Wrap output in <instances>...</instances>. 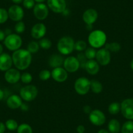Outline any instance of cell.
I'll use <instances>...</instances> for the list:
<instances>
[{
	"instance_id": "cell-39",
	"label": "cell",
	"mask_w": 133,
	"mask_h": 133,
	"mask_svg": "<svg viewBox=\"0 0 133 133\" xmlns=\"http://www.w3.org/2000/svg\"><path fill=\"white\" fill-rule=\"evenodd\" d=\"M92 110H93L91 109V107L89 105L84 106V108H83V111H84V113L86 114H89L91 112Z\"/></svg>"
},
{
	"instance_id": "cell-5",
	"label": "cell",
	"mask_w": 133,
	"mask_h": 133,
	"mask_svg": "<svg viewBox=\"0 0 133 133\" xmlns=\"http://www.w3.org/2000/svg\"><path fill=\"white\" fill-rule=\"evenodd\" d=\"M4 44L7 49L15 52L20 49L22 46V39L18 34L11 33L5 37L4 40Z\"/></svg>"
},
{
	"instance_id": "cell-11",
	"label": "cell",
	"mask_w": 133,
	"mask_h": 133,
	"mask_svg": "<svg viewBox=\"0 0 133 133\" xmlns=\"http://www.w3.org/2000/svg\"><path fill=\"white\" fill-rule=\"evenodd\" d=\"M48 7L55 13H63L66 10L65 0H47Z\"/></svg>"
},
{
	"instance_id": "cell-27",
	"label": "cell",
	"mask_w": 133,
	"mask_h": 133,
	"mask_svg": "<svg viewBox=\"0 0 133 133\" xmlns=\"http://www.w3.org/2000/svg\"><path fill=\"white\" fill-rule=\"evenodd\" d=\"M17 133H33V129L28 124L22 123L21 125H18Z\"/></svg>"
},
{
	"instance_id": "cell-45",
	"label": "cell",
	"mask_w": 133,
	"mask_h": 133,
	"mask_svg": "<svg viewBox=\"0 0 133 133\" xmlns=\"http://www.w3.org/2000/svg\"><path fill=\"white\" fill-rule=\"evenodd\" d=\"M97 133H110L109 131H108V130H107V129H100L98 131V132Z\"/></svg>"
},
{
	"instance_id": "cell-40",
	"label": "cell",
	"mask_w": 133,
	"mask_h": 133,
	"mask_svg": "<svg viewBox=\"0 0 133 133\" xmlns=\"http://www.w3.org/2000/svg\"><path fill=\"white\" fill-rule=\"evenodd\" d=\"M85 127H84V125H80L77 127L76 128V131L78 132V133H84L85 132Z\"/></svg>"
},
{
	"instance_id": "cell-14",
	"label": "cell",
	"mask_w": 133,
	"mask_h": 133,
	"mask_svg": "<svg viewBox=\"0 0 133 133\" xmlns=\"http://www.w3.org/2000/svg\"><path fill=\"white\" fill-rule=\"evenodd\" d=\"M46 33V27L43 23H37L33 25L31 31V37L35 39L43 38Z\"/></svg>"
},
{
	"instance_id": "cell-12",
	"label": "cell",
	"mask_w": 133,
	"mask_h": 133,
	"mask_svg": "<svg viewBox=\"0 0 133 133\" xmlns=\"http://www.w3.org/2000/svg\"><path fill=\"white\" fill-rule=\"evenodd\" d=\"M48 7L44 3H37L33 7V15L37 20H45L48 17Z\"/></svg>"
},
{
	"instance_id": "cell-7",
	"label": "cell",
	"mask_w": 133,
	"mask_h": 133,
	"mask_svg": "<svg viewBox=\"0 0 133 133\" xmlns=\"http://www.w3.org/2000/svg\"><path fill=\"white\" fill-rule=\"evenodd\" d=\"M121 112L128 120H133V98H126L121 103Z\"/></svg>"
},
{
	"instance_id": "cell-38",
	"label": "cell",
	"mask_w": 133,
	"mask_h": 133,
	"mask_svg": "<svg viewBox=\"0 0 133 133\" xmlns=\"http://www.w3.org/2000/svg\"><path fill=\"white\" fill-rule=\"evenodd\" d=\"M23 5L27 9H31L35 5V0H24L23 1Z\"/></svg>"
},
{
	"instance_id": "cell-6",
	"label": "cell",
	"mask_w": 133,
	"mask_h": 133,
	"mask_svg": "<svg viewBox=\"0 0 133 133\" xmlns=\"http://www.w3.org/2000/svg\"><path fill=\"white\" fill-rule=\"evenodd\" d=\"M91 86V80L88 78L80 77L76 79L75 83V89L80 95H85L89 92Z\"/></svg>"
},
{
	"instance_id": "cell-19",
	"label": "cell",
	"mask_w": 133,
	"mask_h": 133,
	"mask_svg": "<svg viewBox=\"0 0 133 133\" xmlns=\"http://www.w3.org/2000/svg\"><path fill=\"white\" fill-rule=\"evenodd\" d=\"M22 99L18 95H12L7 100V105L12 110H16L20 108L22 104Z\"/></svg>"
},
{
	"instance_id": "cell-13",
	"label": "cell",
	"mask_w": 133,
	"mask_h": 133,
	"mask_svg": "<svg viewBox=\"0 0 133 133\" xmlns=\"http://www.w3.org/2000/svg\"><path fill=\"white\" fill-rule=\"evenodd\" d=\"M9 18L12 21H22L24 16V12L23 9L17 5H12L8 10Z\"/></svg>"
},
{
	"instance_id": "cell-15",
	"label": "cell",
	"mask_w": 133,
	"mask_h": 133,
	"mask_svg": "<svg viewBox=\"0 0 133 133\" xmlns=\"http://www.w3.org/2000/svg\"><path fill=\"white\" fill-rule=\"evenodd\" d=\"M51 76L57 82H64L68 78V72L61 66L57 67L51 71Z\"/></svg>"
},
{
	"instance_id": "cell-23",
	"label": "cell",
	"mask_w": 133,
	"mask_h": 133,
	"mask_svg": "<svg viewBox=\"0 0 133 133\" xmlns=\"http://www.w3.org/2000/svg\"><path fill=\"white\" fill-rule=\"evenodd\" d=\"M90 89L93 93H95V94H99L101 93L103 89V84L98 80H91Z\"/></svg>"
},
{
	"instance_id": "cell-26",
	"label": "cell",
	"mask_w": 133,
	"mask_h": 133,
	"mask_svg": "<svg viewBox=\"0 0 133 133\" xmlns=\"http://www.w3.org/2000/svg\"><path fill=\"white\" fill-rule=\"evenodd\" d=\"M121 133H133V121L129 120L124 123L121 128Z\"/></svg>"
},
{
	"instance_id": "cell-42",
	"label": "cell",
	"mask_w": 133,
	"mask_h": 133,
	"mask_svg": "<svg viewBox=\"0 0 133 133\" xmlns=\"http://www.w3.org/2000/svg\"><path fill=\"white\" fill-rule=\"evenodd\" d=\"M21 109L24 111H28L29 110V106H28V104L26 103H22L20 107Z\"/></svg>"
},
{
	"instance_id": "cell-36",
	"label": "cell",
	"mask_w": 133,
	"mask_h": 133,
	"mask_svg": "<svg viewBox=\"0 0 133 133\" xmlns=\"http://www.w3.org/2000/svg\"><path fill=\"white\" fill-rule=\"evenodd\" d=\"M25 29V25L24 22L20 21L17 22L15 26V30L17 33H24Z\"/></svg>"
},
{
	"instance_id": "cell-46",
	"label": "cell",
	"mask_w": 133,
	"mask_h": 133,
	"mask_svg": "<svg viewBox=\"0 0 133 133\" xmlns=\"http://www.w3.org/2000/svg\"><path fill=\"white\" fill-rule=\"evenodd\" d=\"M12 1L13 3H16V4H19V3L23 2V1H24V0H12Z\"/></svg>"
},
{
	"instance_id": "cell-2",
	"label": "cell",
	"mask_w": 133,
	"mask_h": 133,
	"mask_svg": "<svg viewBox=\"0 0 133 133\" xmlns=\"http://www.w3.org/2000/svg\"><path fill=\"white\" fill-rule=\"evenodd\" d=\"M107 37L106 33L101 29L92 31L88 36V43L94 48H101L105 45Z\"/></svg>"
},
{
	"instance_id": "cell-10",
	"label": "cell",
	"mask_w": 133,
	"mask_h": 133,
	"mask_svg": "<svg viewBox=\"0 0 133 133\" xmlns=\"http://www.w3.org/2000/svg\"><path fill=\"white\" fill-rule=\"evenodd\" d=\"M95 58L99 65L107 66L110 63L111 53L105 48H101L97 51Z\"/></svg>"
},
{
	"instance_id": "cell-34",
	"label": "cell",
	"mask_w": 133,
	"mask_h": 133,
	"mask_svg": "<svg viewBox=\"0 0 133 133\" xmlns=\"http://www.w3.org/2000/svg\"><path fill=\"white\" fill-rule=\"evenodd\" d=\"M39 77L40 80H43V81H46L48 80V79L50 78L51 77V72L49 70L44 69L42 70L39 74Z\"/></svg>"
},
{
	"instance_id": "cell-43",
	"label": "cell",
	"mask_w": 133,
	"mask_h": 133,
	"mask_svg": "<svg viewBox=\"0 0 133 133\" xmlns=\"http://www.w3.org/2000/svg\"><path fill=\"white\" fill-rule=\"evenodd\" d=\"M5 33L3 31L0 30V41L5 40Z\"/></svg>"
},
{
	"instance_id": "cell-47",
	"label": "cell",
	"mask_w": 133,
	"mask_h": 133,
	"mask_svg": "<svg viewBox=\"0 0 133 133\" xmlns=\"http://www.w3.org/2000/svg\"><path fill=\"white\" fill-rule=\"evenodd\" d=\"M3 46L2 44H0V55H2L3 54Z\"/></svg>"
},
{
	"instance_id": "cell-48",
	"label": "cell",
	"mask_w": 133,
	"mask_h": 133,
	"mask_svg": "<svg viewBox=\"0 0 133 133\" xmlns=\"http://www.w3.org/2000/svg\"><path fill=\"white\" fill-rule=\"evenodd\" d=\"M45 1L46 0H35V2H36L37 3H42L45 2Z\"/></svg>"
},
{
	"instance_id": "cell-8",
	"label": "cell",
	"mask_w": 133,
	"mask_h": 133,
	"mask_svg": "<svg viewBox=\"0 0 133 133\" xmlns=\"http://www.w3.org/2000/svg\"><path fill=\"white\" fill-rule=\"evenodd\" d=\"M90 122L95 126H102L106 122L105 114L100 110H93L89 114Z\"/></svg>"
},
{
	"instance_id": "cell-22",
	"label": "cell",
	"mask_w": 133,
	"mask_h": 133,
	"mask_svg": "<svg viewBox=\"0 0 133 133\" xmlns=\"http://www.w3.org/2000/svg\"><path fill=\"white\" fill-rule=\"evenodd\" d=\"M108 129L110 133H119L121 130V125L119 121L116 119H112L108 122Z\"/></svg>"
},
{
	"instance_id": "cell-28",
	"label": "cell",
	"mask_w": 133,
	"mask_h": 133,
	"mask_svg": "<svg viewBox=\"0 0 133 133\" xmlns=\"http://www.w3.org/2000/svg\"><path fill=\"white\" fill-rule=\"evenodd\" d=\"M40 48L39 43L36 41H31L28 44L27 50L30 52L31 54H35L38 52Z\"/></svg>"
},
{
	"instance_id": "cell-3",
	"label": "cell",
	"mask_w": 133,
	"mask_h": 133,
	"mask_svg": "<svg viewBox=\"0 0 133 133\" xmlns=\"http://www.w3.org/2000/svg\"><path fill=\"white\" fill-rule=\"evenodd\" d=\"M75 41L71 37L64 36L58 41L57 50L62 55H69L75 50Z\"/></svg>"
},
{
	"instance_id": "cell-1",
	"label": "cell",
	"mask_w": 133,
	"mask_h": 133,
	"mask_svg": "<svg viewBox=\"0 0 133 133\" xmlns=\"http://www.w3.org/2000/svg\"><path fill=\"white\" fill-rule=\"evenodd\" d=\"M14 65L19 71H24L30 66L32 61L31 54L25 49H18L12 55Z\"/></svg>"
},
{
	"instance_id": "cell-18",
	"label": "cell",
	"mask_w": 133,
	"mask_h": 133,
	"mask_svg": "<svg viewBox=\"0 0 133 133\" xmlns=\"http://www.w3.org/2000/svg\"><path fill=\"white\" fill-rule=\"evenodd\" d=\"M12 62V56L9 54L3 53L0 55V71H7L11 68Z\"/></svg>"
},
{
	"instance_id": "cell-49",
	"label": "cell",
	"mask_w": 133,
	"mask_h": 133,
	"mask_svg": "<svg viewBox=\"0 0 133 133\" xmlns=\"http://www.w3.org/2000/svg\"><path fill=\"white\" fill-rule=\"evenodd\" d=\"M130 68H131L132 70V71H133V59H132V61H130Z\"/></svg>"
},
{
	"instance_id": "cell-9",
	"label": "cell",
	"mask_w": 133,
	"mask_h": 133,
	"mask_svg": "<svg viewBox=\"0 0 133 133\" xmlns=\"http://www.w3.org/2000/svg\"><path fill=\"white\" fill-rule=\"evenodd\" d=\"M64 69L68 72H75L80 67V63L77 57L75 56H69L64 59L63 62Z\"/></svg>"
},
{
	"instance_id": "cell-37",
	"label": "cell",
	"mask_w": 133,
	"mask_h": 133,
	"mask_svg": "<svg viewBox=\"0 0 133 133\" xmlns=\"http://www.w3.org/2000/svg\"><path fill=\"white\" fill-rule=\"evenodd\" d=\"M77 59H78L79 63H80V67H82V68H85V64H86L87 61H88V59L85 57L84 53L82 52H80V53L78 54Z\"/></svg>"
},
{
	"instance_id": "cell-16",
	"label": "cell",
	"mask_w": 133,
	"mask_h": 133,
	"mask_svg": "<svg viewBox=\"0 0 133 133\" xmlns=\"http://www.w3.org/2000/svg\"><path fill=\"white\" fill-rule=\"evenodd\" d=\"M21 78V74L17 69L11 68L5 73V79L8 83L14 84L17 83Z\"/></svg>"
},
{
	"instance_id": "cell-17",
	"label": "cell",
	"mask_w": 133,
	"mask_h": 133,
	"mask_svg": "<svg viewBox=\"0 0 133 133\" xmlns=\"http://www.w3.org/2000/svg\"><path fill=\"white\" fill-rule=\"evenodd\" d=\"M98 18V12L95 9H89L84 12L82 19L86 25H92Z\"/></svg>"
},
{
	"instance_id": "cell-33",
	"label": "cell",
	"mask_w": 133,
	"mask_h": 133,
	"mask_svg": "<svg viewBox=\"0 0 133 133\" xmlns=\"http://www.w3.org/2000/svg\"><path fill=\"white\" fill-rule=\"evenodd\" d=\"M20 80L22 82V83L28 85V84H30L32 82V80H33V76H32V75H31L30 73L25 72H24L22 75H21Z\"/></svg>"
},
{
	"instance_id": "cell-44",
	"label": "cell",
	"mask_w": 133,
	"mask_h": 133,
	"mask_svg": "<svg viewBox=\"0 0 133 133\" xmlns=\"http://www.w3.org/2000/svg\"><path fill=\"white\" fill-rule=\"evenodd\" d=\"M3 98H4V92L2 89H0V101L3 100Z\"/></svg>"
},
{
	"instance_id": "cell-35",
	"label": "cell",
	"mask_w": 133,
	"mask_h": 133,
	"mask_svg": "<svg viewBox=\"0 0 133 133\" xmlns=\"http://www.w3.org/2000/svg\"><path fill=\"white\" fill-rule=\"evenodd\" d=\"M9 18L8 11L5 9L0 8V24H3L6 22Z\"/></svg>"
},
{
	"instance_id": "cell-31",
	"label": "cell",
	"mask_w": 133,
	"mask_h": 133,
	"mask_svg": "<svg viewBox=\"0 0 133 133\" xmlns=\"http://www.w3.org/2000/svg\"><path fill=\"white\" fill-rule=\"evenodd\" d=\"M87 48L86 42L83 40H79L75 44V50L79 52H82L85 51Z\"/></svg>"
},
{
	"instance_id": "cell-21",
	"label": "cell",
	"mask_w": 133,
	"mask_h": 133,
	"mask_svg": "<svg viewBox=\"0 0 133 133\" xmlns=\"http://www.w3.org/2000/svg\"><path fill=\"white\" fill-rule=\"evenodd\" d=\"M63 57L59 54L52 55L50 56V57L49 60H48L49 65L53 69L61 66V65H63Z\"/></svg>"
},
{
	"instance_id": "cell-41",
	"label": "cell",
	"mask_w": 133,
	"mask_h": 133,
	"mask_svg": "<svg viewBox=\"0 0 133 133\" xmlns=\"http://www.w3.org/2000/svg\"><path fill=\"white\" fill-rule=\"evenodd\" d=\"M5 124L2 122H0V133H4L5 131Z\"/></svg>"
},
{
	"instance_id": "cell-20",
	"label": "cell",
	"mask_w": 133,
	"mask_h": 133,
	"mask_svg": "<svg viewBox=\"0 0 133 133\" xmlns=\"http://www.w3.org/2000/svg\"><path fill=\"white\" fill-rule=\"evenodd\" d=\"M84 69L89 75H95L98 73L100 70L99 64L95 59L88 60Z\"/></svg>"
},
{
	"instance_id": "cell-30",
	"label": "cell",
	"mask_w": 133,
	"mask_h": 133,
	"mask_svg": "<svg viewBox=\"0 0 133 133\" xmlns=\"http://www.w3.org/2000/svg\"><path fill=\"white\" fill-rule=\"evenodd\" d=\"M41 48L44 50H48L52 47V42L48 38H42L39 42Z\"/></svg>"
},
{
	"instance_id": "cell-4",
	"label": "cell",
	"mask_w": 133,
	"mask_h": 133,
	"mask_svg": "<svg viewBox=\"0 0 133 133\" xmlns=\"http://www.w3.org/2000/svg\"><path fill=\"white\" fill-rule=\"evenodd\" d=\"M38 95V89L35 85H28L22 87L20 91V96L22 99L26 102H31L35 100Z\"/></svg>"
},
{
	"instance_id": "cell-24",
	"label": "cell",
	"mask_w": 133,
	"mask_h": 133,
	"mask_svg": "<svg viewBox=\"0 0 133 133\" xmlns=\"http://www.w3.org/2000/svg\"><path fill=\"white\" fill-rule=\"evenodd\" d=\"M108 110L111 115H117L121 111V104L117 102H113L109 105Z\"/></svg>"
},
{
	"instance_id": "cell-25",
	"label": "cell",
	"mask_w": 133,
	"mask_h": 133,
	"mask_svg": "<svg viewBox=\"0 0 133 133\" xmlns=\"http://www.w3.org/2000/svg\"><path fill=\"white\" fill-rule=\"evenodd\" d=\"M104 48L108 50L110 53L111 52L116 53V52H118L119 51H120L121 46L120 44H119L118 43L114 42V43H109L105 44V47Z\"/></svg>"
},
{
	"instance_id": "cell-32",
	"label": "cell",
	"mask_w": 133,
	"mask_h": 133,
	"mask_svg": "<svg viewBox=\"0 0 133 133\" xmlns=\"http://www.w3.org/2000/svg\"><path fill=\"white\" fill-rule=\"evenodd\" d=\"M5 126L8 130H11V131L17 130L18 127V123L12 119H9L7 120V121L5 122Z\"/></svg>"
},
{
	"instance_id": "cell-29",
	"label": "cell",
	"mask_w": 133,
	"mask_h": 133,
	"mask_svg": "<svg viewBox=\"0 0 133 133\" xmlns=\"http://www.w3.org/2000/svg\"><path fill=\"white\" fill-rule=\"evenodd\" d=\"M96 54H97V51L95 48L91 46L87 48L84 52V54L88 60L94 59V58H95L96 57Z\"/></svg>"
},
{
	"instance_id": "cell-50",
	"label": "cell",
	"mask_w": 133,
	"mask_h": 133,
	"mask_svg": "<svg viewBox=\"0 0 133 133\" xmlns=\"http://www.w3.org/2000/svg\"><path fill=\"white\" fill-rule=\"evenodd\" d=\"M7 133H11V132H7Z\"/></svg>"
}]
</instances>
